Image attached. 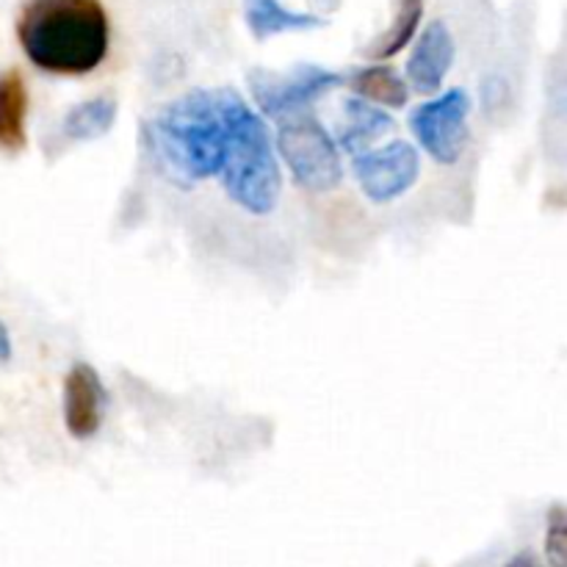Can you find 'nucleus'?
Instances as JSON below:
<instances>
[{"instance_id": "nucleus-11", "label": "nucleus", "mask_w": 567, "mask_h": 567, "mask_svg": "<svg viewBox=\"0 0 567 567\" xmlns=\"http://www.w3.org/2000/svg\"><path fill=\"white\" fill-rule=\"evenodd\" d=\"M244 20L258 42L280 37V33L313 31V28L327 25L324 17L310 14V11H293L280 0H244Z\"/></svg>"}, {"instance_id": "nucleus-7", "label": "nucleus", "mask_w": 567, "mask_h": 567, "mask_svg": "<svg viewBox=\"0 0 567 567\" xmlns=\"http://www.w3.org/2000/svg\"><path fill=\"white\" fill-rule=\"evenodd\" d=\"M352 175L371 203H393L419 181L421 155L410 142H391L380 150L352 155Z\"/></svg>"}, {"instance_id": "nucleus-18", "label": "nucleus", "mask_w": 567, "mask_h": 567, "mask_svg": "<svg viewBox=\"0 0 567 567\" xmlns=\"http://www.w3.org/2000/svg\"><path fill=\"white\" fill-rule=\"evenodd\" d=\"M504 567H543V565H540V559L535 557V554L520 551V554H515V557L509 559V563L504 565Z\"/></svg>"}, {"instance_id": "nucleus-17", "label": "nucleus", "mask_w": 567, "mask_h": 567, "mask_svg": "<svg viewBox=\"0 0 567 567\" xmlns=\"http://www.w3.org/2000/svg\"><path fill=\"white\" fill-rule=\"evenodd\" d=\"M11 360V338H9V327L3 324L0 319V363H9Z\"/></svg>"}, {"instance_id": "nucleus-3", "label": "nucleus", "mask_w": 567, "mask_h": 567, "mask_svg": "<svg viewBox=\"0 0 567 567\" xmlns=\"http://www.w3.org/2000/svg\"><path fill=\"white\" fill-rule=\"evenodd\" d=\"M219 177L227 197L247 214L269 216L280 203L282 177L275 144H271L266 120L252 109L244 114L238 125L236 144Z\"/></svg>"}, {"instance_id": "nucleus-12", "label": "nucleus", "mask_w": 567, "mask_h": 567, "mask_svg": "<svg viewBox=\"0 0 567 567\" xmlns=\"http://www.w3.org/2000/svg\"><path fill=\"white\" fill-rule=\"evenodd\" d=\"M28 86L20 70L0 75V150L22 153L28 144Z\"/></svg>"}, {"instance_id": "nucleus-10", "label": "nucleus", "mask_w": 567, "mask_h": 567, "mask_svg": "<svg viewBox=\"0 0 567 567\" xmlns=\"http://www.w3.org/2000/svg\"><path fill=\"white\" fill-rule=\"evenodd\" d=\"M393 127H396V122L388 111L374 109V105L360 97H349L343 100V116L332 138H336L338 150L349 155H360L371 150V144L380 142Z\"/></svg>"}, {"instance_id": "nucleus-13", "label": "nucleus", "mask_w": 567, "mask_h": 567, "mask_svg": "<svg viewBox=\"0 0 567 567\" xmlns=\"http://www.w3.org/2000/svg\"><path fill=\"white\" fill-rule=\"evenodd\" d=\"M343 83H349L354 97L365 100V103H380L385 109H404L410 100L408 81L388 64L360 66V70L349 72Z\"/></svg>"}, {"instance_id": "nucleus-15", "label": "nucleus", "mask_w": 567, "mask_h": 567, "mask_svg": "<svg viewBox=\"0 0 567 567\" xmlns=\"http://www.w3.org/2000/svg\"><path fill=\"white\" fill-rule=\"evenodd\" d=\"M421 17H424V0H396V17H393L391 25L365 48V55L374 61H385L393 59L396 53H402V50L413 42L415 31H419L421 25Z\"/></svg>"}, {"instance_id": "nucleus-8", "label": "nucleus", "mask_w": 567, "mask_h": 567, "mask_svg": "<svg viewBox=\"0 0 567 567\" xmlns=\"http://www.w3.org/2000/svg\"><path fill=\"white\" fill-rule=\"evenodd\" d=\"M105 388L97 369L75 363L64 380V426L75 441H89L103 426Z\"/></svg>"}, {"instance_id": "nucleus-14", "label": "nucleus", "mask_w": 567, "mask_h": 567, "mask_svg": "<svg viewBox=\"0 0 567 567\" xmlns=\"http://www.w3.org/2000/svg\"><path fill=\"white\" fill-rule=\"evenodd\" d=\"M116 122V100L111 94H100V97L78 103L66 111L61 131L72 142H94V138L105 136Z\"/></svg>"}, {"instance_id": "nucleus-6", "label": "nucleus", "mask_w": 567, "mask_h": 567, "mask_svg": "<svg viewBox=\"0 0 567 567\" xmlns=\"http://www.w3.org/2000/svg\"><path fill=\"white\" fill-rule=\"evenodd\" d=\"M471 97L465 89H449L441 97L426 100L424 105L413 111L410 127H413L415 142L435 158L437 164L452 166L463 158L468 147L471 127Z\"/></svg>"}, {"instance_id": "nucleus-2", "label": "nucleus", "mask_w": 567, "mask_h": 567, "mask_svg": "<svg viewBox=\"0 0 567 567\" xmlns=\"http://www.w3.org/2000/svg\"><path fill=\"white\" fill-rule=\"evenodd\" d=\"M17 42L42 72L89 75L109 55V14L100 0H28L17 20Z\"/></svg>"}, {"instance_id": "nucleus-5", "label": "nucleus", "mask_w": 567, "mask_h": 567, "mask_svg": "<svg viewBox=\"0 0 567 567\" xmlns=\"http://www.w3.org/2000/svg\"><path fill=\"white\" fill-rule=\"evenodd\" d=\"M247 81L260 114L280 125L293 116L313 114V105L332 89L341 86L347 75L319 64H293L288 72L260 66V70L249 72Z\"/></svg>"}, {"instance_id": "nucleus-16", "label": "nucleus", "mask_w": 567, "mask_h": 567, "mask_svg": "<svg viewBox=\"0 0 567 567\" xmlns=\"http://www.w3.org/2000/svg\"><path fill=\"white\" fill-rule=\"evenodd\" d=\"M567 520H565V509L554 507L548 513V524H546V559L551 567H565V551H567Z\"/></svg>"}, {"instance_id": "nucleus-1", "label": "nucleus", "mask_w": 567, "mask_h": 567, "mask_svg": "<svg viewBox=\"0 0 567 567\" xmlns=\"http://www.w3.org/2000/svg\"><path fill=\"white\" fill-rule=\"evenodd\" d=\"M247 111V100L230 86L194 89L166 103L147 125L155 169L177 188L219 177Z\"/></svg>"}, {"instance_id": "nucleus-4", "label": "nucleus", "mask_w": 567, "mask_h": 567, "mask_svg": "<svg viewBox=\"0 0 567 567\" xmlns=\"http://www.w3.org/2000/svg\"><path fill=\"white\" fill-rule=\"evenodd\" d=\"M277 153L286 161L297 186L310 194L336 192L343 183L341 150L316 114L293 116L277 127Z\"/></svg>"}, {"instance_id": "nucleus-9", "label": "nucleus", "mask_w": 567, "mask_h": 567, "mask_svg": "<svg viewBox=\"0 0 567 567\" xmlns=\"http://www.w3.org/2000/svg\"><path fill=\"white\" fill-rule=\"evenodd\" d=\"M454 64V37L443 20L430 22L421 31L408 61V86L421 94H435Z\"/></svg>"}]
</instances>
